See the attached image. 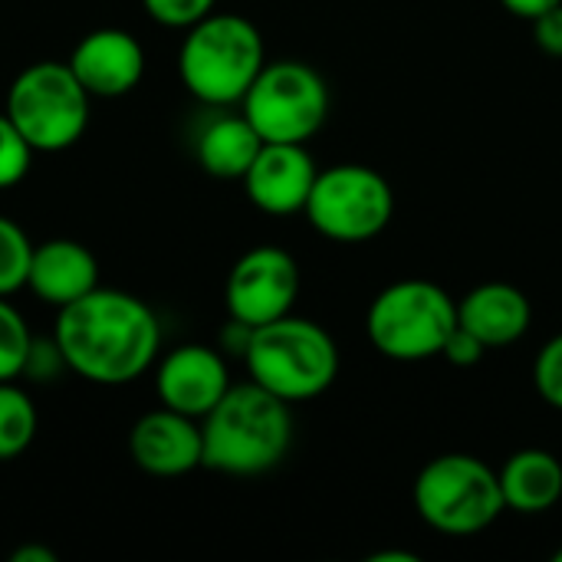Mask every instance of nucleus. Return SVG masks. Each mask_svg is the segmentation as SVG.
<instances>
[{
	"label": "nucleus",
	"mask_w": 562,
	"mask_h": 562,
	"mask_svg": "<svg viewBox=\"0 0 562 562\" xmlns=\"http://www.w3.org/2000/svg\"><path fill=\"white\" fill-rule=\"evenodd\" d=\"M40 418L33 398L13 382H0V461L20 458L36 438Z\"/></svg>",
	"instance_id": "19"
},
{
	"label": "nucleus",
	"mask_w": 562,
	"mask_h": 562,
	"mask_svg": "<svg viewBox=\"0 0 562 562\" xmlns=\"http://www.w3.org/2000/svg\"><path fill=\"white\" fill-rule=\"evenodd\" d=\"M13 562H56V553L49 547H40V543H26L20 550H13Z\"/></svg>",
	"instance_id": "28"
},
{
	"label": "nucleus",
	"mask_w": 562,
	"mask_h": 562,
	"mask_svg": "<svg viewBox=\"0 0 562 562\" xmlns=\"http://www.w3.org/2000/svg\"><path fill=\"white\" fill-rule=\"evenodd\" d=\"M250 382L283 402H310L339 375L336 339L313 319L280 316L250 333L244 352Z\"/></svg>",
	"instance_id": "4"
},
{
	"label": "nucleus",
	"mask_w": 562,
	"mask_h": 562,
	"mask_svg": "<svg viewBox=\"0 0 562 562\" xmlns=\"http://www.w3.org/2000/svg\"><path fill=\"white\" fill-rule=\"evenodd\" d=\"M313 231L336 244H362L379 237L392 214V184L369 165H333L316 175L303 207Z\"/></svg>",
	"instance_id": "9"
},
{
	"label": "nucleus",
	"mask_w": 562,
	"mask_h": 562,
	"mask_svg": "<svg viewBox=\"0 0 562 562\" xmlns=\"http://www.w3.org/2000/svg\"><path fill=\"white\" fill-rule=\"evenodd\" d=\"M372 562H415L412 553H379V557H372Z\"/></svg>",
	"instance_id": "29"
},
{
	"label": "nucleus",
	"mask_w": 562,
	"mask_h": 562,
	"mask_svg": "<svg viewBox=\"0 0 562 562\" xmlns=\"http://www.w3.org/2000/svg\"><path fill=\"white\" fill-rule=\"evenodd\" d=\"M533 306L524 290L510 283H484L458 303V323L474 333L487 349L514 346L527 336Z\"/></svg>",
	"instance_id": "16"
},
{
	"label": "nucleus",
	"mask_w": 562,
	"mask_h": 562,
	"mask_svg": "<svg viewBox=\"0 0 562 562\" xmlns=\"http://www.w3.org/2000/svg\"><path fill=\"white\" fill-rule=\"evenodd\" d=\"M553 560H557V562H562V550H560V553H557V557H553Z\"/></svg>",
	"instance_id": "30"
},
{
	"label": "nucleus",
	"mask_w": 562,
	"mask_h": 562,
	"mask_svg": "<svg viewBox=\"0 0 562 562\" xmlns=\"http://www.w3.org/2000/svg\"><path fill=\"white\" fill-rule=\"evenodd\" d=\"M66 63L92 99H122L145 76L142 43L119 26H99L86 33Z\"/></svg>",
	"instance_id": "14"
},
{
	"label": "nucleus",
	"mask_w": 562,
	"mask_h": 562,
	"mask_svg": "<svg viewBox=\"0 0 562 562\" xmlns=\"http://www.w3.org/2000/svg\"><path fill=\"white\" fill-rule=\"evenodd\" d=\"M484 352H487V346H484L474 333H468L461 323H458V329L448 336V342H445V349H441V356H445L451 366H458V369L477 366V362L484 359Z\"/></svg>",
	"instance_id": "25"
},
{
	"label": "nucleus",
	"mask_w": 562,
	"mask_h": 562,
	"mask_svg": "<svg viewBox=\"0 0 562 562\" xmlns=\"http://www.w3.org/2000/svg\"><path fill=\"white\" fill-rule=\"evenodd\" d=\"M207 471L231 477H257L273 471L293 441L290 402L257 382L231 385L227 395L201 418Z\"/></svg>",
	"instance_id": "2"
},
{
	"label": "nucleus",
	"mask_w": 562,
	"mask_h": 562,
	"mask_svg": "<svg viewBox=\"0 0 562 562\" xmlns=\"http://www.w3.org/2000/svg\"><path fill=\"white\" fill-rule=\"evenodd\" d=\"M533 385L550 408L562 412V333L540 349L533 362Z\"/></svg>",
	"instance_id": "23"
},
{
	"label": "nucleus",
	"mask_w": 562,
	"mask_h": 562,
	"mask_svg": "<svg viewBox=\"0 0 562 562\" xmlns=\"http://www.w3.org/2000/svg\"><path fill=\"white\" fill-rule=\"evenodd\" d=\"M504 504L514 514H547L562 501V464L543 448H524L497 471Z\"/></svg>",
	"instance_id": "17"
},
{
	"label": "nucleus",
	"mask_w": 562,
	"mask_h": 562,
	"mask_svg": "<svg viewBox=\"0 0 562 562\" xmlns=\"http://www.w3.org/2000/svg\"><path fill=\"white\" fill-rule=\"evenodd\" d=\"M30 161H33L30 142L20 135L13 119L0 112V191L20 184L30 171Z\"/></svg>",
	"instance_id": "22"
},
{
	"label": "nucleus",
	"mask_w": 562,
	"mask_h": 562,
	"mask_svg": "<svg viewBox=\"0 0 562 562\" xmlns=\"http://www.w3.org/2000/svg\"><path fill=\"white\" fill-rule=\"evenodd\" d=\"M458 329V303L431 280H398L385 286L366 316L369 342L395 362H425L441 356Z\"/></svg>",
	"instance_id": "5"
},
{
	"label": "nucleus",
	"mask_w": 562,
	"mask_h": 562,
	"mask_svg": "<svg viewBox=\"0 0 562 562\" xmlns=\"http://www.w3.org/2000/svg\"><path fill=\"white\" fill-rule=\"evenodd\" d=\"M128 454L151 477H181L204 464V435L198 418L161 405L132 425Z\"/></svg>",
	"instance_id": "13"
},
{
	"label": "nucleus",
	"mask_w": 562,
	"mask_h": 562,
	"mask_svg": "<svg viewBox=\"0 0 562 562\" xmlns=\"http://www.w3.org/2000/svg\"><path fill=\"white\" fill-rule=\"evenodd\" d=\"M316 175V161L300 142H263L244 175V191L263 214L286 217L306 207Z\"/></svg>",
	"instance_id": "12"
},
{
	"label": "nucleus",
	"mask_w": 562,
	"mask_h": 562,
	"mask_svg": "<svg viewBox=\"0 0 562 562\" xmlns=\"http://www.w3.org/2000/svg\"><path fill=\"white\" fill-rule=\"evenodd\" d=\"M30 260H33V244L26 231L7 214H0V296H13L16 290L26 286Z\"/></svg>",
	"instance_id": "21"
},
{
	"label": "nucleus",
	"mask_w": 562,
	"mask_h": 562,
	"mask_svg": "<svg viewBox=\"0 0 562 562\" xmlns=\"http://www.w3.org/2000/svg\"><path fill=\"white\" fill-rule=\"evenodd\" d=\"M244 115L263 142H306L329 115L326 79L300 59H277L260 69L244 95Z\"/></svg>",
	"instance_id": "8"
},
{
	"label": "nucleus",
	"mask_w": 562,
	"mask_h": 562,
	"mask_svg": "<svg viewBox=\"0 0 562 562\" xmlns=\"http://www.w3.org/2000/svg\"><path fill=\"white\" fill-rule=\"evenodd\" d=\"M99 286V260L95 254L69 237H53L33 244L26 290L46 306H69Z\"/></svg>",
	"instance_id": "15"
},
{
	"label": "nucleus",
	"mask_w": 562,
	"mask_h": 562,
	"mask_svg": "<svg viewBox=\"0 0 562 562\" xmlns=\"http://www.w3.org/2000/svg\"><path fill=\"white\" fill-rule=\"evenodd\" d=\"M231 389L227 362L217 349L188 342L175 346L158 359L155 392L165 408H175L188 418H204Z\"/></svg>",
	"instance_id": "11"
},
{
	"label": "nucleus",
	"mask_w": 562,
	"mask_h": 562,
	"mask_svg": "<svg viewBox=\"0 0 562 562\" xmlns=\"http://www.w3.org/2000/svg\"><path fill=\"white\" fill-rule=\"evenodd\" d=\"M514 16H524V20H537L540 13H547V10H553V7H560L562 0H501Z\"/></svg>",
	"instance_id": "27"
},
{
	"label": "nucleus",
	"mask_w": 562,
	"mask_h": 562,
	"mask_svg": "<svg viewBox=\"0 0 562 562\" xmlns=\"http://www.w3.org/2000/svg\"><path fill=\"white\" fill-rule=\"evenodd\" d=\"M263 66L267 53L260 30L237 13H207L188 26L178 49L181 82L204 105L244 102Z\"/></svg>",
	"instance_id": "3"
},
{
	"label": "nucleus",
	"mask_w": 562,
	"mask_h": 562,
	"mask_svg": "<svg viewBox=\"0 0 562 562\" xmlns=\"http://www.w3.org/2000/svg\"><path fill=\"white\" fill-rule=\"evenodd\" d=\"M533 23V36H537V46L550 56H562V3L540 13Z\"/></svg>",
	"instance_id": "26"
},
{
	"label": "nucleus",
	"mask_w": 562,
	"mask_h": 562,
	"mask_svg": "<svg viewBox=\"0 0 562 562\" xmlns=\"http://www.w3.org/2000/svg\"><path fill=\"white\" fill-rule=\"evenodd\" d=\"M300 296V263L283 247L263 244L247 250L227 277L224 303L231 319L244 326H263L290 316Z\"/></svg>",
	"instance_id": "10"
},
{
	"label": "nucleus",
	"mask_w": 562,
	"mask_h": 562,
	"mask_svg": "<svg viewBox=\"0 0 562 562\" xmlns=\"http://www.w3.org/2000/svg\"><path fill=\"white\" fill-rule=\"evenodd\" d=\"M217 0H142L145 13L171 30H188L198 20H204L207 13H214Z\"/></svg>",
	"instance_id": "24"
},
{
	"label": "nucleus",
	"mask_w": 562,
	"mask_h": 562,
	"mask_svg": "<svg viewBox=\"0 0 562 562\" xmlns=\"http://www.w3.org/2000/svg\"><path fill=\"white\" fill-rule=\"evenodd\" d=\"M418 517L445 537H474L504 510V491L494 468L474 454H441L415 481Z\"/></svg>",
	"instance_id": "7"
},
{
	"label": "nucleus",
	"mask_w": 562,
	"mask_h": 562,
	"mask_svg": "<svg viewBox=\"0 0 562 562\" xmlns=\"http://www.w3.org/2000/svg\"><path fill=\"white\" fill-rule=\"evenodd\" d=\"M260 148H263V138L250 125L247 115H217L214 122L201 128L194 142L198 165L211 178H224V181H237V178L244 181Z\"/></svg>",
	"instance_id": "18"
},
{
	"label": "nucleus",
	"mask_w": 562,
	"mask_h": 562,
	"mask_svg": "<svg viewBox=\"0 0 562 562\" xmlns=\"http://www.w3.org/2000/svg\"><path fill=\"white\" fill-rule=\"evenodd\" d=\"M33 352V336L23 313L0 296V382H13L26 372Z\"/></svg>",
	"instance_id": "20"
},
{
	"label": "nucleus",
	"mask_w": 562,
	"mask_h": 562,
	"mask_svg": "<svg viewBox=\"0 0 562 562\" xmlns=\"http://www.w3.org/2000/svg\"><path fill=\"white\" fill-rule=\"evenodd\" d=\"M53 342L69 372L92 385H128L142 379L161 352L155 310L112 286H95L56 316Z\"/></svg>",
	"instance_id": "1"
},
{
	"label": "nucleus",
	"mask_w": 562,
	"mask_h": 562,
	"mask_svg": "<svg viewBox=\"0 0 562 562\" xmlns=\"http://www.w3.org/2000/svg\"><path fill=\"white\" fill-rule=\"evenodd\" d=\"M92 95L69 63L40 59L16 72L7 89V115L33 151H66L89 125Z\"/></svg>",
	"instance_id": "6"
}]
</instances>
